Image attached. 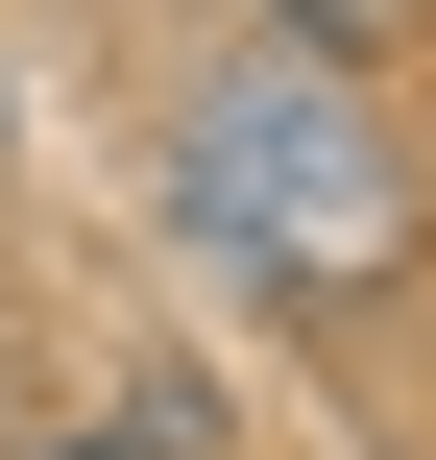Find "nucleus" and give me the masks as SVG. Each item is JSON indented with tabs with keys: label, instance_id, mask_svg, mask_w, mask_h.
<instances>
[{
	"label": "nucleus",
	"instance_id": "1",
	"mask_svg": "<svg viewBox=\"0 0 436 460\" xmlns=\"http://www.w3.org/2000/svg\"><path fill=\"white\" fill-rule=\"evenodd\" d=\"M170 170H194V243H218V267H267V291H364V267L413 243L388 121H364L340 73H291V49H243V73L170 121Z\"/></svg>",
	"mask_w": 436,
	"mask_h": 460
},
{
	"label": "nucleus",
	"instance_id": "2",
	"mask_svg": "<svg viewBox=\"0 0 436 460\" xmlns=\"http://www.w3.org/2000/svg\"><path fill=\"white\" fill-rule=\"evenodd\" d=\"M291 24H316V49H364V24H388V0H291Z\"/></svg>",
	"mask_w": 436,
	"mask_h": 460
},
{
	"label": "nucleus",
	"instance_id": "3",
	"mask_svg": "<svg viewBox=\"0 0 436 460\" xmlns=\"http://www.w3.org/2000/svg\"><path fill=\"white\" fill-rule=\"evenodd\" d=\"M49 460H146V437H49Z\"/></svg>",
	"mask_w": 436,
	"mask_h": 460
}]
</instances>
